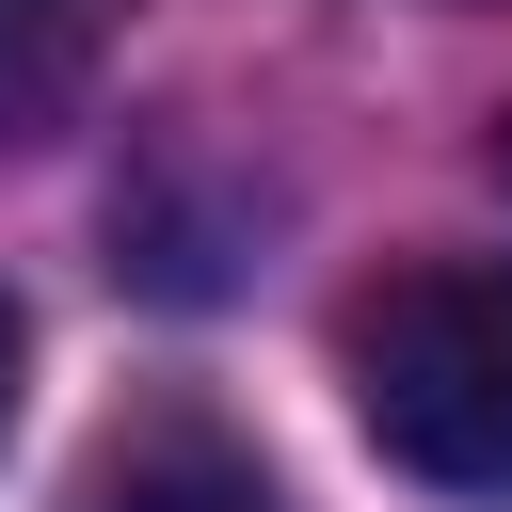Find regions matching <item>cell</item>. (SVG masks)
Listing matches in <instances>:
<instances>
[{"label": "cell", "instance_id": "obj_1", "mask_svg": "<svg viewBox=\"0 0 512 512\" xmlns=\"http://www.w3.org/2000/svg\"><path fill=\"white\" fill-rule=\"evenodd\" d=\"M352 416L400 480L432 496H512V256H432L384 272L336 336Z\"/></svg>", "mask_w": 512, "mask_h": 512}, {"label": "cell", "instance_id": "obj_2", "mask_svg": "<svg viewBox=\"0 0 512 512\" xmlns=\"http://www.w3.org/2000/svg\"><path fill=\"white\" fill-rule=\"evenodd\" d=\"M80 512H272V480H256L224 432H192V416H176V432H128V448L96 464V496H80Z\"/></svg>", "mask_w": 512, "mask_h": 512}, {"label": "cell", "instance_id": "obj_3", "mask_svg": "<svg viewBox=\"0 0 512 512\" xmlns=\"http://www.w3.org/2000/svg\"><path fill=\"white\" fill-rule=\"evenodd\" d=\"M80 32H96V0H0V144H32V128L64 112Z\"/></svg>", "mask_w": 512, "mask_h": 512}, {"label": "cell", "instance_id": "obj_4", "mask_svg": "<svg viewBox=\"0 0 512 512\" xmlns=\"http://www.w3.org/2000/svg\"><path fill=\"white\" fill-rule=\"evenodd\" d=\"M16 384H32V320H16V288H0V432H16Z\"/></svg>", "mask_w": 512, "mask_h": 512}, {"label": "cell", "instance_id": "obj_5", "mask_svg": "<svg viewBox=\"0 0 512 512\" xmlns=\"http://www.w3.org/2000/svg\"><path fill=\"white\" fill-rule=\"evenodd\" d=\"M496 176H512V128H496Z\"/></svg>", "mask_w": 512, "mask_h": 512}]
</instances>
